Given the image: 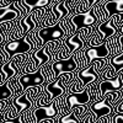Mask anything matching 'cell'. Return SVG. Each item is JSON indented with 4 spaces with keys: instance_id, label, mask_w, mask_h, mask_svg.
<instances>
[{
    "instance_id": "26",
    "label": "cell",
    "mask_w": 123,
    "mask_h": 123,
    "mask_svg": "<svg viewBox=\"0 0 123 123\" xmlns=\"http://www.w3.org/2000/svg\"><path fill=\"white\" fill-rule=\"evenodd\" d=\"M3 123H24V121H22L21 117H15V118H12V119H6V121L3 122Z\"/></svg>"
},
{
    "instance_id": "23",
    "label": "cell",
    "mask_w": 123,
    "mask_h": 123,
    "mask_svg": "<svg viewBox=\"0 0 123 123\" xmlns=\"http://www.w3.org/2000/svg\"><path fill=\"white\" fill-rule=\"evenodd\" d=\"M58 123H80L78 117L75 116L74 112H71L69 115H63L58 118Z\"/></svg>"
},
{
    "instance_id": "18",
    "label": "cell",
    "mask_w": 123,
    "mask_h": 123,
    "mask_svg": "<svg viewBox=\"0 0 123 123\" xmlns=\"http://www.w3.org/2000/svg\"><path fill=\"white\" fill-rule=\"evenodd\" d=\"M102 0H80V4L75 6L76 12H85L87 10H90L92 6H95L97 4H101Z\"/></svg>"
},
{
    "instance_id": "11",
    "label": "cell",
    "mask_w": 123,
    "mask_h": 123,
    "mask_svg": "<svg viewBox=\"0 0 123 123\" xmlns=\"http://www.w3.org/2000/svg\"><path fill=\"white\" fill-rule=\"evenodd\" d=\"M70 21L73 22V25L75 26L76 30H80L83 27H87V26H94L97 22V17L94 14L92 7L85 12H79L75 14L73 17L70 18Z\"/></svg>"
},
{
    "instance_id": "21",
    "label": "cell",
    "mask_w": 123,
    "mask_h": 123,
    "mask_svg": "<svg viewBox=\"0 0 123 123\" xmlns=\"http://www.w3.org/2000/svg\"><path fill=\"white\" fill-rule=\"evenodd\" d=\"M121 97H122V92L121 91H108L104 96V100L107 102L108 105L115 106L117 102L121 100Z\"/></svg>"
},
{
    "instance_id": "29",
    "label": "cell",
    "mask_w": 123,
    "mask_h": 123,
    "mask_svg": "<svg viewBox=\"0 0 123 123\" xmlns=\"http://www.w3.org/2000/svg\"><path fill=\"white\" fill-rule=\"evenodd\" d=\"M1 39H3V37H1V36H0V42H1Z\"/></svg>"
},
{
    "instance_id": "27",
    "label": "cell",
    "mask_w": 123,
    "mask_h": 123,
    "mask_svg": "<svg viewBox=\"0 0 123 123\" xmlns=\"http://www.w3.org/2000/svg\"><path fill=\"white\" fill-rule=\"evenodd\" d=\"M38 123H58L57 122V117H53V118H47V119H43Z\"/></svg>"
},
{
    "instance_id": "14",
    "label": "cell",
    "mask_w": 123,
    "mask_h": 123,
    "mask_svg": "<svg viewBox=\"0 0 123 123\" xmlns=\"http://www.w3.org/2000/svg\"><path fill=\"white\" fill-rule=\"evenodd\" d=\"M20 17H21V14H20V11L14 4L10 5V6H1L0 7V24L18 20Z\"/></svg>"
},
{
    "instance_id": "24",
    "label": "cell",
    "mask_w": 123,
    "mask_h": 123,
    "mask_svg": "<svg viewBox=\"0 0 123 123\" xmlns=\"http://www.w3.org/2000/svg\"><path fill=\"white\" fill-rule=\"evenodd\" d=\"M117 74L118 73L113 69V67L108 63V65L106 67V69L104 70V73H102L101 75H102V79H112V78H115Z\"/></svg>"
},
{
    "instance_id": "8",
    "label": "cell",
    "mask_w": 123,
    "mask_h": 123,
    "mask_svg": "<svg viewBox=\"0 0 123 123\" xmlns=\"http://www.w3.org/2000/svg\"><path fill=\"white\" fill-rule=\"evenodd\" d=\"M98 98L102 100L108 91H122L123 90V70L112 79H104L97 84Z\"/></svg>"
},
{
    "instance_id": "17",
    "label": "cell",
    "mask_w": 123,
    "mask_h": 123,
    "mask_svg": "<svg viewBox=\"0 0 123 123\" xmlns=\"http://www.w3.org/2000/svg\"><path fill=\"white\" fill-rule=\"evenodd\" d=\"M18 24H20V26H21L24 33H28V32H31V31H33L36 28V24L33 22V20H32V17H31V15H28V16L25 15L22 17H20Z\"/></svg>"
},
{
    "instance_id": "1",
    "label": "cell",
    "mask_w": 123,
    "mask_h": 123,
    "mask_svg": "<svg viewBox=\"0 0 123 123\" xmlns=\"http://www.w3.org/2000/svg\"><path fill=\"white\" fill-rule=\"evenodd\" d=\"M55 46V41H49V42H47L41 49L36 50V52L31 55L30 58V63H27L24 68V74L25 73H33V71H37V69L41 67L46 64L47 62L52 58V54L55 52L57 49H53Z\"/></svg>"
},
{
    "instance_id": "3",
    "label": "cell",
    "mask_w": 123,
    "mask_h": 123,
    "mask_svg": "<svg viewBox=\"0 0 123 123\" xmlns=\"http://www.w3.org/2000/svg\"><path fill=\"white\" fill-rule=\"evenodd\" d=\"M33 105H35V101L28 94V91L15 96L12 100V104H11V108H7L9 111L5 113V119H12L17 117V115L21 113L22 111L31 110L33 107Z\"/></svg>"
},
{
    "instance_id": "15",
    "label": "cell",
    "mask_w": 123,
    "mask_h": 123,
    "mask_svg": "<svg viewBox=\"0 0 123 123\" xmlns=\"http://www.w3.org/2000/svg\"><path fill=\"white\" fill-rule=\"evenodd\" d=\"M18 4L21 5L27 14L31 12L33 9H38V7H47L52 4L54 0H17Z\"/></svg>"
},
{
    "instance_id": "6",
    "label": "cell",
    "mask_w": 123,
    "mask_h": 123,
    "mask_svg": "<svg viewBox=\"0 0 123 123\" xmlns=\"http://www.w3.org/2000/svg\"><path fill=\"white\" fill-rule=\"evenodd\" d=\"M4 49L9 54V57L11 58L16 54L30 53L32 49H35V46L30 41V38L26 36L25 38H16V39H12V41H10V42L5 43Z\"/></svg>"
},
{
    "instance_id": "2",
    "label": "cell",
    "mask_w": 123,
    "mask_h": 123,
    "mask_svg": "<svg viewBox=\"0 0 123 123\" xmlns=\"http://www.w3.org/2000/svg\"><path fill=\"white\" fill-rule=\"evenodd\" d=\"M90 101H91V96L89 94L87 89H84L80 92H71V94L68 95V96L63 95L60 112H63L64 115H67L75 106H78V105H87V104H90Z\"/></svg>"
},
{
    "instance_id": "10",
    "label": "cell",
    "mask_w": 123,
    "mask_h": 123,
    "mask_svg": "<svg viewBox=\"0 0 123 123\" xmlns=\"http://www.w3.org/2000/svg\"><path fill=\"white\" fill-rule=\"evenodd\" d=\"M50 67H52V70L54 73V78L57 80V78L62 74L64 73H70V71H75L76 69H79L76 62L73 57H69L67 59H59V60H55L53 62L52 64H50Z\"/></svg>"
},
{
    "instance_id": "13",
    "label": "cell",
    "mask_w": 123,
    "mask_h": 123,
    "mask_svg": "<svg viewBox=\"0 0 123 123\" xmlns=\"http://www.w3.org/2000/svg\"><path fill=\"white\" fill-rule=\"evenodd\" d=\"M90 110L96 115V117H97L98 119H101L102 117H105V116L113 115V106L108 105L104 98L100 100V101L94 102V104L91 105Z\"/></svg>"
},
{
    "instance_id": "22",
    "label": "cell",
    "mask_w": 123,
    "mask_h": 123,
    "mask_svg": "<svg viewBox=\"0 0 123 123\" xmlns=\"http://www.w3.org/2000/svg\"><path fill=\"white\" fill-rule=\"evenodd\" d=\"M14 96V91L10 87L9 83L0 85V100H7Z\"/></svg>"
},
{
    "instance_id": "16",
    "label": "cell",
    "mask_w": 123,
    "mask_h": 123,
    "mask_svg": "<svg viewBox=\"0 0 123 123\" xmlns=\"http://www.w3.org/2000/svg\"><path fill=\"white\" fill-rule=\"evenodd\" d=\"M102 5H104V9L108 18L115 14L123 12V0H108Z\"/></svg>"
},
{
    "instance_id": "12",
    "label": "cell",
    "mask_w": 123,
    "mask_h": 123,
    "mask_svg": "<svg viewBox=\"0 0 123 123\" xmlns=\"http://www.w3.org/2000/svg\"><path fill=\"white\" fill-rule=\"evenodd\" d=\"M20 83H21L24 90H27L31 86H38V85H43L44 83V76L41 73V70L33 71V73H25L18 78Z\"/></svg>"
},
{
    "instance_id": "19",
    "label": "cell",
    "mask_w": 123,
    "mask_h": 123,
    "mask_svg": "<svg viewBox=\"0 0 123 123\" xmlns=\"http://www.w3.org/2000/svg\"><path fill=\"white\" fill-rule=\"evenodd\" d=\"M91 68L94 69L96 73L101 76V74L104 73V70L106 69V67L108 65V58H101V59H96L90 64Z\"/></svg>"
},
{
    "instance_id": "25",
    "label": "cell",
    "mask_w": 123,
    "mask_h": 123,
    "mask_svg": "<svg viewBox=\"0 0 123 123\" xmlns=\"http://www.w3.org/2000/svg\"><path fill=\"white\" fill-rule=\"evenodd\" d=\"M118 112H123V92H122L121 100L113 106V113H118Z\"/></svg>"
},
{
    "instance_id": "9",
    "label": "cell",
    "mask_w": 123,
    "mask_h": 123,
    "mask_svg": "<svg viewBox=\"0 0 123 123\" xmlns=\"http://www.w3.org/2000/svg\"><path fill=\"white\" fill-rule=\"evenodd\" d=\"M38 36L42 38L44 43L49 42V41H58L65 37V32L60 24H55L52 26H46L38 30Z\"/></svg>"
},
{
    "instance_id": "4",
    "label": "cell",
    "mask_w": 123,
    "mask_h": 123,
    "mask_svg": "<svg viewBox=\"0 0 123 123\" xmlns=\"http://www.w3.org/2000/svg\"><path fill=\"white\" fill-rule=\"evenodd\" d=\"M62 100H63V95L57 97V101L50 102L47 106H41V107H36L32 111L33 118L36 121V123L47 119V118H53V117H58L60 115V107H62Z\"/></svg>"
},
{
    "instance_id": "20",
    "label": "cell",
    "mask_w": 123,
    "mask_h": 123,
    "mask_svg": "<svg viewBox=\"0 0 123 123\" xmlns=\"http://www.w3.org/2000/svg\"><path fill=\"white\" fill-rule=\"evenodd\" d=\"M108 63L113 67V69L117 73L123 70V52L117 55H113V57H108Z\"/></svg>"
},
{
    "instance_id": "28",
    "label": "cell",
    "mask_w": 123,
    "mask_h": 123,
    "mask_svg": "<svg viewBox=\"0 0 123 123\" xmlns=\"http://www.w3.org/2000/svg\"><path fill=\"white\" fill-rule=\"evenodd\" d=\"M108 119H110V116H105V117H102L97 123H107V122H108Z\"/></svg>"
},
{
    "instance_id": "7",
    "label": "cell",
    "mask_w": 123,
    "mask_h": 123,
    "mask_svg": "<svg viewBox=\"0 0 123 123\" xmlns=\"http://www.w3.org/2000/svg\"><path fill=\"white\" fill-rule=\"evenodd\" d=\"M100 79V75L96 73V71L90 67H86V68H83L79 73H78V80L79 83H74L73 85L70 86V91L71 92H80L83 91L86 85L91 84V83H95Z\"/></svg>"
},
{
    "instance_id": "5",
    "label": "cell",
    "mask_w": 123,
    "mask_h": 123,
    "mask_svg": "<svg viewBox=\"0 0 123 123\" xmlns=\"http://www.w3.org/2000/svg\"><path fill=\"white\" fill-rule=\"evenodd\" d=\"M112 57V44H111V37L106 39L105 43H102L100 46H92L85 48V58H86V63L87 67L96 59L101 58H108Z\"/></svg>"
}]
</instances>
